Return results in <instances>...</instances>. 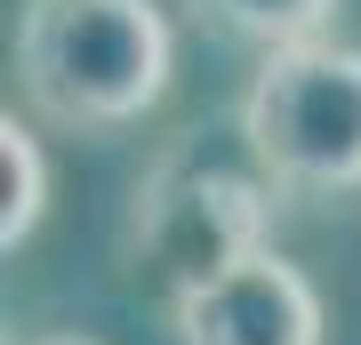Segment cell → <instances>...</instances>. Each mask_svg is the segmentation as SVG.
I'll return each mask as SVG.
<instances>
[{
	"label": "cell",
	"mask_w": 361,
	"mask_h": 345,
	"mask_svg": "<svg viewBox=\"0 0 361 345\" xmlns=\"http://www.w3.org/2000/svg\"><path fill=\"white\" fill-rule=\"evenodd\" d=\"M201 32L217 40H241V49H297V40H322L337 0H185Z\"/></svg>",
	"instance_id": "5"
},
{
	"label": "cell",
	"mask_w": 361,
	"mask_h": 345,
	"mask_svg": "<svg viewBox=\"0 0 361 345\" xmlns=\"http://www.w3.org/2000/svg\"><path fill=\"white\" fill-rule=\"evenodd\" d=\"M289 193L273 185L257 145L241 137V121H185L177 137H161V153L145 161L129 193V249L153 273H169V297L217 282V273L249 265L273 249V209Z\"/></svg>",
	"instance_id": "1"
},
{
	"label": "cell",
	"mask_w": 361,
	"mask_h": 345,
	"mask_svg": "<svg viewBox=\"0 0 361 345\" xmlns=\"http://www.w3.org/2000/svg\"><path fill=\"white\" fill-rule=\"evenodd\" d=\"M40 209H49V153H40V128L16 113H0V249H25L40 233Z\"/></svg>",
	"instance_id": "6"
},
{
	"label": "cell",
	"mask_w": 361,
	"mask_h": 345,
	"mask_svg": "<svg viewBox=\"0 0 361 345\" xmlns=\"http://www.w3.org/2000/svg\"><path fill=\"white\" fill-rule=\"evenodd\" d=\"M25 345H97V337H25Z\"/></svg>",
	"instance_id": "7"
},
{
	"label": "cell",
	"mask_w": 361,
	"mask_h": 345,
	"mask_svg": "<svg viewBox=\"0 0 361 345\" xmlns=\"http://www.w3.org/2000/svg\"><path fill=\"white\" fill-rule=\"evenodd\" d=\"M233 121L289 201L361 193V49L353 40L322 32L297 49H273L249 73Z\"/></svg>",
	"instance_id": "3"
},
{
	"label": "cell",
	"mask_w": 361,
	"mask_h": 345,
	"mask_svg": "<svg viewBox=\"0 0 361 345\" xmlns=\"http://www.w3.org/2000/svg\"><path fill=\"white\" fill-rule=\"evenodd\" d=\"M177 80V32L161 0H25L16 97L65 137H113Z\"/></svg>",
	"instance_id": "2"
},
{
	"label": "cell",
	"mask_w": 361,
	"mask_h": 345,
	"mask_svg": "<svg viewBox=\"0 0 361 345\" xmlns=\"http://www.w3.org/2000/svg\"><path fill=\"white\" fill-rule=\"evenodd\" d=\"M177 345H322V289L281 249L169 297Z\"/></svg>",
	"instance_id": "4"
}]
</instances>
